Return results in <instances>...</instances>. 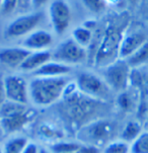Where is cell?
Masks as SVG:
<instances>
[{"label":"cell","mask_w":148,"mask_h":153,"mask_svg":"<svg viewBox=\"0 0 148 153\" xmlns=\"http://www.w3.org/2000/svg\"><path fill=\"white\" fill-rule=\"evenodd\" d=\"M1 1H2V0H0V6H1Z\"/></svg>","instance_id":"8d00e7d4"},{"label":"cell","mask_w":148,"mask_h":153,"mask_svg":"<svg viewBox=\"0 0 148 153\" xmlns=\"http://www.w3.org/2000/svg\"><path fill=\"white\" fill-rule=\"evenodd\" d=\"M71 153H77V152H71Z\"/></svg>","instance_id":"74e56055"},{"label":"cell","mask_w":148,"mask_h":153,"mask_svg":"<svg viewBox=\"0 0 148 153\" xmlns=\"http://www.w3.org/2000/svg\"><path fill=\"white\" fill-rule=\"evenodd\" d=\"M41 148L42 147L39 146L38 143H36L33 141H28V144L25 145V150H23L22 153H40Z\"/></svg>","instance_id":"83f0119b"},{"label":"cell","mask_w":148,"mask_h":153,"mask_svg":"<svg viewBox=\"0 0 148 153\" xmlns=\"http://www.w3.org/2000/svg\"><path fill=\"white\" fill-rule=\"evenodd\" d=\"M103 153H130V144L118 138L103 148Z\"/></svg>","instance_id":"cb8c5ba5"},{"label":"cell","mask_w":148,"mask_h":153,"mask_svg":"<svg viewBox=\"0 0 148 153\" xmlns=\"http://www.w3.org/2000/svg\"><path fill=\"white\" fill-rule=\"evenodd\" d=\"M72 71H73V68L71 66L60 63V62L51 60L32 75L33 76L62 77V76H71Z\"/></svg>","instance_id":"9a60e30c"},{"label":"cell","mask_w":148,"mask_h":153,"mask_svg":"<svg viewBox=\"0 0 148 153\" xmlns=\"http://www.w3.org/2000/svg\"><path fill=\"white\" fill-rule=\"evenodd\" d=\"M106 3H109V2H117L118 0H105Z\"/></svg>","instance_id":"836d02e7"},{"label":"cell","mask_w":148,"mask_h":153,"mask_svg":"<svg viewBox=\"0 0 148 153\" xmlns=\"http://www.w3.org/2000/svg\"><path fill=\"white\" fill-rule=\"evenodd\" d=\"M30 141L25 135L14 134L10 136L1 145L3 153H22L25 145Z\"/></svg>","instance_id":"e0dca14e"},{"label":"cell","mask_w":148,"mask_h":153,"mask_svg":"<svg viewBox=\"0 0 148 153\" xmlns=\"http://www.w3.org/2000/svg\"><path fill=\"white\" fill-rule=\"evenodd\" d=\"M130 2H131V3H136L137 1H138V0H129Z\"/></svg>","instance_id":"e575fe53"},{"label":"cell","mask_w":148,"mask_h":153,"mask_svg":"<svg viewBox=\"0 0 148 153\" xmlns=\"http://www.w3.org/2000/svg\"><path fill=\"white\" fill-rule=\"evenodd\" d=\"M130 153H148V131L144 130L130 144Z\"/></svg>","instance_id":"603a6c76"},{"label":"cell","mask_w":148,"mask_h":153,"mask_svg":"<svg viewBox=\"0 0 148 153\" xmlns=\"http://www.w3.org/2000/svg\"><path fill=\"white\" fill-rule=\"evenodd\" d=\"M116 124L108 118L93 120L79 128L76 140L82 144L93 145L103 149L113 140L119 138L121 129H118Z\"/></svg>","instance_id":"3957f363"},{"label":"cell","mask_w":148,"mask_h":153,"mask_svg":"<svg viewBox=\"0 0 148 153\" xmlns=\"http://www.w3.org/2000/svg\"><path fill=\"white\" fill-rule=\"evenodd\" d=\"M47 2H48V0H33V8H35V9L41 8V7L44 6Z\"/></svg>","instance_id":"4dcf8cb0"},{"label":"cell","mask_w":148,"mask_h":153,"mask_svg":"<svg viewBox=\"0 0 148 153\" xmlns=\"http://www.w3.org/2000/svg\"><path fill=\"white\" fill-rule=\"evenodd\" d=\"M0 153H3V150H2V147L0 146Z\"/></svg>","instance_id":"d590c367"},{"label":"cell","mask_w":148,"mask_h":153,"mask_svg":"<svg viewBox=\"0 0 148 153\" xmlns=\"http://www.w3.org/2000/svg\"><path fill=\"white\" fill-rule=\"evenodd\" d=\"M49 16L54 33L62 36L68 30L71 22V11L64 0H54L49 7Z\"/></svg>","instance_id":"30bf717a"},{"label":"cell","mask_w":148,"mask_h":153,"mask_svg":"<svg viewBox=\"0 0 148 153\" xmlns=\"http://www.w3.org/2000/svg\"><path fill=\"white\" fill-rule=\"evenodd\" d=\"M19 0H2L0 6V14L8 15L17 9Z\"/></svg>","instance_id":"484cf974"},{"label":"cell","mask_w":148,"mask_h":153,"mask_svg":"<svg viewBox=\"0 0 148 153\" xmlns=\"http://www.w3.org/2000/svg\"><path fill=\"white\" fill-rule=\"evenodd\" d=\"M33 111L32 108H28L27 111L15 115L0 118V128L4 133L10 135L19 134V131L25 129L30 125L33 119Z\"/></svg>","instance_id":"8fae6325"},{"label":"cell","mask_w":148,"mask_h":153,"mask_svg":"<svg viewBox=\"0 0 148 153\" xmlns=\"http://www.w3.org/2000/svg\"><path fill=\"white\" fill-rule=\"evenodd\" d=\"M142 123H143V128H144V130L148 131V113H147L146 117L144 118V120L142 121Z\"/></svg>","instance_id":"1f68e13d"},{"label":"cell","mask_w":148,"mask_h":153,"mask_svg":"<svg viewBox=\"0 0 148 153\" xmlns=\"http://www.w3.org/2000/svg\"><path fill=\"white\" fill-rule=\"evenodd\" d=\"M77 153H103V149L100 147L93 146V145L81 143V146H80Z\"/></svg>","instance_id":"4316f807"},{"label":"cell","mask_w":148,"mask_h":153,"mask_svg":"<svg viewBox=\"0 0 148 153\" xmlns=\"http://www.w3.org/2000/svg\"><path fill=\"white\" fill-rule=\"evenodd\" d=\"M126 61L132 70H137L146 65L148 63V42H146L136 52H134L131 56L128 57Z\"/></svg>","instance_id":"ac0fdd59"},{"label":"cell","mask_w":148,"mask_h":153,"mask_svg":"<svg viewBox=\"0 0 148 153\" xmlns=\"http://www.w3.org/2000/svg\"><path fill=\"white\" fill-rule=\"evenodd\" d=\"M116 105L124 113H130L136 108V100L128 89L116 95Z\"/></svg>","instance_id":"ffe728a7"},{"label":"cell","mask_w":148,"mask_h":153,"mask_svg":"<svg viewBox=\"0 0 148 153\" xmlns=\"http://www.w3.org/2000/svg\"><path fill=\"white\" fill-rule=\"evenodd\" d=\"M71 38L77 44H79L80 46H82L85 49H87L88 47L91 45L93 41L92 32L90 28H88V27H78L74 28L73 32H72Z\"/></svg>","instance_id":"7402d4cb"},{"label":"cell","mask_w":148,"mask_h":153,"mask_svg":"<svg viewBox=\"0 0 148 153\" xmlns=\"http://www.w3.org/2000/svg\"><path fill=\"white\" fill-rule=\"evenodd\" d=\"M33 7V0H19L17 9L19 11H28Z\"/></svg>","instance_id":"f1b7e54d"},{"label":"cell","mask_w":148,"mask_h":153,"mask_svg":"<svg viewBox=\"0 0 148 153\" xmlns=\"http://www.w3.org/2000/svg\"><path fill=\"white\" fill-rule=\"evenodd\" d=\"M43 19L44 14L41 11L28 12L19 15L5 27L4 37L8 40H22L33 30H38V25L42 22Z\"/></svg>","instance_id":"8992f818"},{"label":"cell","mask_w":148,"mask_h":153,"mask_svg":"<svg viewBox=\"0 0 148 153\" xmlns=\"http://www.w3.org/2000/svg\"><path fill=\"white\" fill-rule=\"evenodd\" d=\"M126 28L123 22L111 23L106 27L93 57V64L97 68L103 69L120 59V46Z\"/></svg>","instance_id":"7a4b0ae2"},{"label":"cell","mask_w":148,"mask_h":153,"mask_svg":"<svg viewBox=\"0 0 148 153\" xmlns=\"http://www.w3.org/2000/svg\"><path fill=\"white\" fill-rule=\"evenodd\" d=\"M30 53V51L22 48V46L2 47L0 48V64L6 68L19 70Z\"/></svg>","instance_id":"4fadbf2b"},{"label":"cell","mask_w":148,"mask_h":153,"mask_svg":"<svg viewBox=\"0 0 148 153\" xmlns=\"http://www.w3.org/2000/svg\"><path fill=\"white\" fill-rule=\"evenodd\" d=\"M72 81L71 76H32L28 79L30 107L47 108L57 105L64 97Z\"/></svg>","instance_id":"6da1fadb"},{"label":"cell","mask_w":148,"mask_h":153,"mask_svg":"<svg viewBox=\"0 0 148 153\" xmlns=\"http://www.w3.org/2000/svg\"><path fill=\"white\" fill-rule=\"evenodd\" d=\"M102 76L110 88L117 95L129 89L131 83L132 68L126 60L118 59L102 69Z\"/></svg>","instance_id":"5b68a950"},{"label":"cell","mask_w":148,"mask_h":153,"mask_svg":"<svg viewBox=\"0 0 148 153\" xmlns=\"http://www.w3.org/2000/svg\"><path fill=\"white\" fill-rule=\"evenodd\" d=\"M42 124L43 125L39 127V135L42 138L47 140V141L49 140L50 144L65 139L63 133L56 126H52L51 123H42Z\"/></svg>","instance_id":"44dd1931"},{"label":"cell","mask_w":148,"mask_h":153,"mask_svg":"<svg viewBox=\"0 0 148 153\" xmlns=\"http://www.w3.org/2000/svg\"><path fill=\"white\" fill-rule=\"evenodd\" d=\"M54 44L53 35L46 30L38 28L30 35L23 38L20 43L22 48L27 49L30 52L48 51Z\"/></svg>","instance_id":"7c38bea8"},{"label":"cell","mask_w":148,"mask_h":153,"mask_svg":"<svg viewBox=\"0 0 148 153\" xmlns=\"http://www.w3.org/2000/svg\"><path fill=\"white\" fill-rule=\"evenodd\" d=\"M80 146L81 143L77 140L63 139L50 144L48 148L52 153H71L78 151Z\"/></svg>","instance_id":"d6986e66"},{"label":"cell","mask_w":148,"mask_h":153,"mask_svg":"<svg viewBox=\"0 0 148 153\" xmlns=\"http://www.w3.org/2000/svg\"><path fill=\"white\" fill-rule=\"evenodd\" d=\"M6 94H5L4 85H3V78H0V108L3 105V103L6 102Z\"/></svg>","instance_id":"f546056e"},{"label":"cell","mask_w":148,"mask_h":153,"mask_svg":"<svg viewBox=\"0 0 148 153\" xmlns=\"http://www.w3.org/2000/svg\"><path fill=\"white\" fill-rule=\"evenodd\" d=\"M88 52L72 38H67L59 43L52 51V60L68 66L79 65L87 60Z\"/></svg>","instance_id":"52a82bcc"},{"label":"cell","mask_w":148,"mask_h":153,"mask_svg":"<svg viewBox=\"0 0 148 153\" xmlns=\"http://www.w3.org/2000/svg\"><path fill=\"white\" fill-rule=\"evenodd\" d=\"M40 153H52L50 150H49V148L48 147H42V148H41V152Z\"/></svg>","instance_id":"d6a6232c"},{"label":"cell","mask_w":148,"mask_h":153,"mask_svg":"<svg viewBox=\"0 0 148 153\" xmlns=\"http://www.w3.org/2000/svg\"><path fill=\"white\" fill-rule=\"evenodd\" d=\"M143 131H144L143 123L139 120L132 119V120L127 121L126 123L121 127L119 138L122 139L123 141L127 142V143L131 144L134 140H136L138 138V136Z\"/></svg>","instance_id":"2e32d148"},{"label":"cell","mask_w":148,"mask_h":153,"mask_svg":"<svg viewBox=\"0 0 148 153\" xmlns=\"http://www.w3.org/2000/svg\"><path fill=\"white\" fill-rule=\"evenodd\" d=\"M148 42V36L142 27H127L120 46V59L128 58Z\"/></svg>","instance_id":"9c48e42d"},{"label":"cell","mask_w":148,"mask_h":153,"mask_svg":"<svg viewBox=\"0 0 148 153\" xmlns=\"http://www.w3.org/2000/svg\"><path fill=\"white\" fill-rule=\"evenodd\" d=\"M86 8L92 13H100L105 10L106 3L105 0H82Z\"/></svg>","instance_id":"d4e9b609"},{"label":"cell","mask_w":148,"mask_h":153,"mask_svg":"<svg viewBox=\"0 0 148 153\" xmlns=\"http://www.w3.org/2000/svg\"><path fill=\"white\" fill-rule=\"evenodd\" d=\"M6 98L14 102L30 105L28 80L20 74H9L3 77Z\"/></svg>","instance_id":"ba28073f"},{"label":"cell","mask_w":148,"mask_h":153,"mask_svg":"<svg viewBox=\"0 0 148 153\" xmlns=\"http://www.w3.org/2000/svg\"><path fill=\"white\" fill-rule=\"evenodd\" d=\"M52 60V51H38L30 52V55L27 57L23 63L19 67V71L22 73L33 74L38 71L41 67H43L46 63Z\"/></svg>","instance_id":"5bb4252c"},{"label":"cell","mask_w":148,"mask_h":153,"mask_svg":"<svg viewBox=\"0 0 148 153\" xmlns=\"http://www.w3.org/2000/svg\"><path fill=\"white\" fill-rule=\"evenodd\" d=\"M73 80L77 90L85 97L106 103H110L116 98V94L103 77L95 72L82 70L76 74Z\"/></svg>","instance_id":"277c9868"}]
</instances>
